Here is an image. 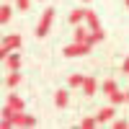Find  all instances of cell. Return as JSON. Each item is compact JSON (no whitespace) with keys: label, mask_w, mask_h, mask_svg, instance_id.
Wrapping results in <instances>:
<instances>
[{"label":"cell","mask_w":129,"mask_h":129,"mask_svg":"<svg viewBox=\"0 0 129 129\" xmlns=\"http://www.w3.org/2000/svg\"><path fill=\"white\" fill-rule=\"evenodd\" d=\"M52 23H54V8H47L44 13H41L39 23H36V36H39V39H41V36H47V34H49V28H52Z\"/></svg>","instance_id":"obj_1"},{"label":"cell","mask_w":129,"mask_h":129,"mask_svg":"<svg viewBox=\"0 0 129 129\" xmlns=\"http://www.w3.org/2000/svg\"><path fill=\"white\" fill-rule=\"evenodd\" d=\"M21 44H23V39H21L18 34H8L3 39V44H0V59H5L13 49H21Z\"/></svg>","instance_id":"obj_2"},{"label":"cell","mask_w":129,"mask_h":129,"mask_svg":"<svg viewBox=\"0 0 129 129\" xmlns=\"http://www.w3.org/2000/svg\"><path fill=\"white\" fill-rule=\"evenodd\" d=\"M93 44H88V41H75V44H67V47H62V54L64 57H85L90 52Z\"/></svg>","instance_id":"obj_3"},{"label":"cell","mask_w":129,"mask_h":129,"mask_svg":"<svg viewBox=\"0 0 129 129\" xmlns=\"http://www.w3.org/2000/svg\"><path fill=\"white\" fill-rule=\"evenodd\" d=\"M3 62H5V70H8V72L21 70V54H18V52H10V54H8Z\"/></svg>","instance_id":"obj_4"},{"label":"cell","mask_w":129,"mask_h":129,"mask_svg":"<svg viewBox=\"0 0 129 129\" xmlns=\"http://www.w3.org/2000/svg\"><path fill=\"white\" fill-rule=\"evenodd\" d=\"M98 93V80L95 78H85V83H83V95H95Z\"/></svg>","instance_id":"obj_5"},{"label":"cell","mask_w":129,"mask_h":129,"mask_svg":"<svg viewBox=\"0 0 129 129\" xmlns=\"http://www.w3.org/2000/svg\"><path fill=\"white\" fill-rule=\"evenodd\" d=\"M114 114H116V109H114V103H111V106H106V109H101L95 116H98L101 124H106V121H114Z\"/></svg>","instance_id":"obj_6"},{"label":"cell","mask_w":129,"mask_h":129,"mask_svg":"<svg viewBox=\"0 0 129 129\" xmlns=\"http://www.w3.org/2000/svg\"><path fill=\"white\" fill-rule=\"evenodd\" d=\"M5 103L10 106V109H16V111H23V98H21L18 93H8V98H5Z\"/></svg>","instance_id":"obj_7"},{"label":"cell","mask_w":129,"mask_h":129,"mask_svg":"<svg viewBox=\"0 0 129 129\" xmlns=\"http://www.w3.org/2000/svg\"><path fill=\"white\" fill-rule=\"evenodd\" d=\"M72 36H75V41H88V39H90V28H85V26H80V23H78V26H75V34H72Z\"/></svg>","instance_id":"obj_8"},{"label":"cell","mask_w":129,"mask_h":129,"mask_svg":"<svg viewBox=\"0 0 129 129\" xmlns=\"http://www.w3.org/2000/svg\"><path fill=\"white\" fill-rule=\"evenodd\" d=\"M85 16H88V10H85V8L72 10V13H70V23H75V26H78V23H83V21H85Z\"/></svg>","instance_id":"obj_9"},{"label":"cell","mask_w":129,"mask_h":129,"mask_svg":"<svg viewBox=\"0 0 129 129\" xmlns=\"http://www.w3.org/2000/svg\"><path fill=\"white\" fill-rule=\"evenodd\" d=\"M116 90H119L116 80H103V83H101V93H103V95H111V93H116Z\"/></svg>","instance_id":"obj_10"},{"label":"cell","mask_w":129,"mask_h":129,"mask_svg":"<svg viewBox=\"0 0 129 129\" xmlns=\"http://www.w3.org/2000/svg\"><path fill=\"white\" fill-rule=\"evenodd\" d=\"M85 23H88L90 31H93V28H101V21H98V16H95V10H88V16H85Z\"/></svg>","instance_id":"obj_11"},{"label":"cell","mask_w":129,"mask_h":129,"mask_svg":"<svg viewBox=\"0 0 129 129\" xmlns=\"http://www.w3.org/2000/svg\"><path fill=\"white\" fill-rule=\"evenodd\" d=\"M21 80H23V78H21V72H18V70H16V72H8L5 85H8V88H16V85H21Z\"/></svg>","instance_id":"obj_12"},{"label":"cell","mask_w":129,"mask_h":129,"mask_svg":"<svg viewBox=\"0 0 129 129\" xmlns=\"http://www.w3.org/2000/svg\"><path fill=\"white\" fill-rule=\"evenodd\" d=\"M54 103L59 106V109H64V106L70 103V93H67V90H57V95H54Z\"/></svg>","instance_id":"obj_13"},{"label":"cell","mask_w":129,"mask_h":129,"mask_svg":"<svg viewBox=\"0 0 129 129\" xmlns=\"http://www.w3.org/2000/svg\"><path fill=\"white\" fill-rule=\"evenodd\" d=\"M106 39V31L103 28H93L90 31V39H88V44H98V41H103Z\"/></svg>","instance_id":"obj_14"},{"label":"cell","mask_w":129,"mask_h":129,"mask_svg":"<svg viewBox=\"0 0 129 129\" xmlns=\"http://www.w3.org/2000/svg\"><path fill=\"white\" fill-rule=\"evenodd\" d=\"M10 16H13V8L5 3L3 8H0V23H8V21H10Z\"/></svg>","instance_id":"obj_15"},{"label":"cell","mask_w":129,"mask_h":129,"mask_svg":"<svg viewBox=\"0 0 129 129\" xmlns=\"http://www.w3.org/2000/svg\"><path fill=\"white\" fill-rule=\"evenodd\" d=\"M83 83H85V75H80V72L70 75V88H83Z\"/></svg>","instance_id":"obj_16"},{"label":"cell","mask_w":129,"mask_h":129,"mask_svg":"<svg viewBox=\"0 0 129 129\" xmlns=\"http://www.w3.org/2000/svg\"><path fill=\"white\" fill-rule=\"evenodd\" d=\"M101 121H98V116H85V119L80 121V126L83 129H93V126H98Z\"/></svg>","instance_id":"obj_17"},{"label":"cell","mask_w":129,"mask_h":129,"mask_svg":"<svg viewBox=\"0 0 129 129\" xmlns=\"http://www.w3.org/2000/svg\"><path fill=\"white\" fill-rule=\"evenodd\" d=\"M109 98H111V103H114V106H121V103H126V93L116 90V93H111V95H109Z\"/></svg>","instance_id":"obj_18"},{"label":"cell","mask_w":129,"mask_h":129,"mask_svg":"<svg viewBox=\"0 0 129 129\" xmlns=\"http://www.w3.org/2000/svg\"><path fill=\"white\" fill-rule=\"evenodd\" d=\"M13 3H16L18 10H28V8H31V0H13Z\"/></svg>","instance_id":"obj_19"},{"label":"cell","mask_w":129,"mask_h":129,"mask_svg":"<svg viewBox=\"0 0 129 129\" xmlns=\"http://www.w3.org/2000/svg\"><path fill=\"white\" fill-rule=\"evenodd\" d=\"M23 126H36V116H28V114H23Z\"/></svg>","instance_id":"obj_20"},{"label":"cell","mask_w":129,"mask_h":129,"mask_svg":"<svg viewBox=\"0 0 129 129\" xmlns=\"http://www.w3.org/2000/svg\"><path fill=\"white\" fill-rule=\"evenodd\" d=\"M126 126H129L126 119H114V129H126Z\"/></svg>","instance_id":"obj_21"},{"label":"cell","mask_w":129,"mask_h":129,"mask_svg":"<svg viewBox=\"0 0 129 129\" xmlns=\"http://www.w3.org/2000/svg\"><path fill=\"white\" fill-rule=\"evenodd\" d=\"M121 72H124V75H129V57H126V59H124V64H121Z\"/></svg>","instance_id":"obj_22"},{"label":"cell","mask_w":129,"mask_h":129,"mask_svg":"<svg viewBox=\"0 0 129 129\" xmlns=\"http://www.w3.org/2000/svg\"><path fill=\"white\" fill-rule=\"evenodd\" d=\"M124 5H126V8H129V0H124Z\"/></svg>","instance_id":"obj_23"},{"label":"cell","mask_w":129,"mask_h":129,"mask_svg":"<svg viewBox=\"0 0 129 129\" xmlns=\"http://www.w3.org/2000/svg\"><path fill=\"white\" fill-rule=\"evenodd\" d=\"M126 103H129V90H126Z\"/></svg>","instance_id":"obj_24"},{"label":"cell","mask_w":129,"mask_h":129,"mask_svg":"<svg viewBox=\"0 0 129 129\" xmlns=\"http://www.w3.org/2000/svg\"><path fill=\"white\" fill-rule=\"evenodd\" d=\"M80 3H90V0H80Z\"/></svg>","instance_id":"obj_25"},{"label":"cell","mask_w":129,"mask_h":129,"mask_svg":"<svg viewBox=\"0 0 129 129\" xmlns=\"http://www.w3.org/2000/svg\"><path fill=\"white\" fill-rule=\"evenodd\" d=\"M5 3H8V0H5Z\"/></svg>","instance_id":"obj_26"}]
</instances>
